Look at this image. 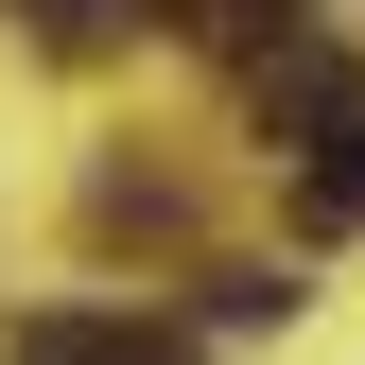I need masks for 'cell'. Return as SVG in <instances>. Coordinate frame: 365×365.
Listing matches in <instances>:
<instances>
[{
	"instance_id": "cell-1",
	"label": "cell",
	"mask_w": 365,
	"mask_h": 365,
	"mask_svg": "<svg viewBox=\"0 0 365 365\" xmlns=\"http://www.w3.org/2000/svg\"><path fill=\"white\" fill-rule=\"evenodd\" d=\"M18 365H192V331H140V313H18Z\"/></svg>"
},
{
	"instance_id": "cell-2",
	"label": "cell",
	"mask_w": 365,
	"mask_h": 365,
	"mask_svg": "<svg viewBox=\"0 0 365 365\" xmlns=\"http://www.w3.org/2000/svg\"><path fill=\"white\" fill-rule=\"evenodd\" d=\"M261 313H296V279H261V261H226V279H209V331H261Z\"/></svg>"
},
{
	"instance_id": "cell-3",
	"label": "cell",
	"mask_w": 365,
	"mask_h": 365,
	"mask_svg": "<svg viewBox=\"0 0 365 365\" xmlns=\"http://www.w3.org/2000/svg\"><path fill=\"white\" fill-rule=\"evenodd\" d=\"M18 18H35V0H18Z\"/></svg>"
},
{
	"instance_id": "cell-4",
	"label": "cell",
	"mask_w": 365,
	"mask_h": 365,
	"mask_svg": "<svg viewBox=\"0 0 365 365\" xmlns=\"http://www.w3.org/2000/svg\"><path fill=\"white\" fill-rule=\"evenodd\" d=\"M279 18H296V0H279Z\"/></svg>"
}]
</instances>
